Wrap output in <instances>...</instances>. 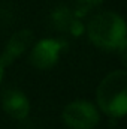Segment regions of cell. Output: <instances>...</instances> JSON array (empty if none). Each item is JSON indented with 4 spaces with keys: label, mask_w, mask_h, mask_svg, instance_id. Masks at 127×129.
Returning <instances> with one entry per match:
<instances>
[{
    "label": "cell",
    "mask_w": 127,
    "mask_h": 129,
    "mask_svg": "<svg viewBox=\"0 0 127 129\" xmlns=\"http://www.w3.org/2000/svg\"><path fill=\"white\" fill-rule=\"evenodd\" d=\"M87 35L99 48H126V23L121 15L112 11H105L94 15L87 24Z\"/></svg>",
    "instance_id": "cell-1"
},
{
    "label": "cell",
    "mask_w": 127,
    "mask_h": 129,
    "mask_svg": "<svg viewBox=\"0 0 127 129\" xmlns=\"http://www.w3.org/2000/svg\"><path fill=\"white\" fill-rule=\"evenodd\" d=\"M100 111L111 117H124L127 113V72L124 69L108 74L96 90Z\"/></svg>",
    "instance_id": "cell-2"
},
{
    "label": "cell",
    "mask_w": 127,
    "mask_h": 129,
    "mask_svg": "<svg viewBox=\"0 0 127 129\" xmlns=\"http://www.w3.org/2000/svg\"><path fill=\"white\" fill-rule=\"evenodd\" d=\"M61 119L70 129H94L100 122V113L91 102L76 99L64 107Z\"/></svg>",
    "instance_id": "cell-3"
},
{
    "label": "cell",
    "mask_w": 127,
    "mask_h": 129,
    "mask_svg": "<svg viewBox=\"0 0 127 129\" xmlns=\"http://www.w3.org/2000/svg\"><path fill=\"white\" fill-rule=\"evenodd\" d=\"M66 47L63 41L57 39H42L36 42L30 53V63L36 69H51L58 63L60 54Z\"/></svg>",
    "instance_id": "cell-4"
},
{
    "label": "cell",
    "mask_w": 127,
    "mask_h": 129,
    "mask_svg": "<svg viewBox=\"0 0 127 129\" xmlns=\"http://www.w3.org/2000/svg\"><path fill=\"white\" fill-rule=\"evenodd\" d=\"M33 39H34V35L29 29L15 32L9 38V41L3 48V53L0 56V63L3 66H9L11 63H14L20 56H23L32 47Z\"/></svg>",
    "instance_id": "cell-5"
},
{
    "label": "cell",
    "mask_w": 127,
    "mask_h": 129,
    "mask_svg": "<svg viewBox=\"0 0 127 129\" xmlns=\"http://www.w3.org/2000/svg\"><path fill=\"white\" fill-rule=\"evenodd\" d=\"M2 108L9 117L24 120L30 113V101L21 90L8 89L2 95Z\"/></svg>",
    "instance_id": "cell-6"
},
{
    "label": "cell",
    "mask_w": 127,
    "mask_h": 129,
    "mask_svg": "<svg viewBox=\"0 0 127 129\" xmlns=\"http://www.w3.org/2000/svg\"><path fill=\"white\" fill-rule=\"evenodd\" d=\"M52 21L58 30H66L73 35L82 32V24L78 21V15L73 14L67 8L61 6V8L55 9V12L52 14Z\"/></svg>",
    "instance_id": "cell-7"
},
{
    "label": "cell",
    "mask_w": 127,
    "mask_h": 129,
    "mask_svg": "<svg viewBox=\"0 0 127 129\" xmlns=\"http://www.w3.org/2000/svg\"><path fill=\"white\" fill-rule=\"evenodd\" d=\"M100 2H102V0H76V8H78L79 15L87 14L90 9L96 8Z\"/></svg>",
    "instance_id": "cell-8"
},
{
    "label": "cell",
    "mask_w": 127,
    "mask_h": 129,
    "mask_svg": "<svg viewBox=\"0 0 127 129\" xmlns=\"http://www.w3.org/2000/svg\"><path fill=\"white\" fill-rule=\"evenodd\" d=\"M3 74H5V66L0 63V83H2V80H3Z\"/></svg>",
    "instance_id": "cell-9"
}]
</instances>
